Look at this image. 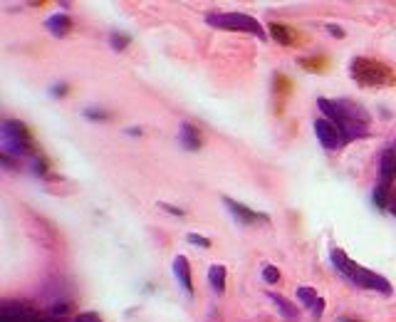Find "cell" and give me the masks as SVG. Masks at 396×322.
I'll list each match as a JSON object with an SVG mask.
<instances>
[{
  "mask_svg": "<svg viewBox=\"0 0 396 322\" xmlns=\"http://www.w3.org/2000/svg\"><path fill=\"white\" fill-rule=\"evenodd\" d=\"M314 137L319 139V144H322L327 151H337L347 144V139H344V134L339 131V126L332 124V122L325 120V117L314 122Z\"/></svg>",
  "mask_w": 396,
  "mask_h": 322,
  "instance_id": "cell-6",
  "label": "cell"
},
{
  "mask_svg": "<svg viewBox=\"0 0 396 322\" xmlns=\"http://www.w3.org/2000/svg\"><path fill=\"white\" fill-rule=\"evenodd\" d=\"M129 42L131 37L126 35V32H112V35H109V45H112L114 50H124Z\"/></svg>",
  "mask_w": 396,
  "mask_h": 322,
  "instance_id": "cell-16",
  "label": "cell"
},
{
  "mask_svg": "<svg viewBox=\"0 0 396 322\" xmlns=\"http://www.w3.org/2000/svg\"><path fill=\"white\" fill-rule=\"evenodd\" d=\"M173 275H176L178 285L186 290V295H194V281H191L189 258H186V256H176V258H173Z\"/></svg>",
  "mask_w": 396,
  "mask_h": 322,
  "instance_id": "cell-9",
  "label": "cell"
},
{
  "mask_svg": "<svg viewBox=\"0 0 396 322\" xmlns=\"http://www.w3.org/2000/svg\"><path fill=\"white\" fill-rule=\"evenodd\" d=\"M330 258H332V263H334V268H337L339 273H342L344 278L352 283V285L364 287V290H377V292H381V295H391V285H389V281H386L384 275L372 273V270L357 265V263L349 261L347 253L339 251V248H332Z\"/></svg>",
  "mask_w": 396,
  "mask_h": 322,
  "instance_id": "cell-2",
  "label": "cell"
},
{
  "mask_svg": "<svg viewBox=\"0 0 396 322\" xmlns=\"http://www.w3.org/2000/svg\"><path fill=\"white\" fill-rule=\"evenodd\" d=\"M317 107L322 109L325 120H330L332 124L339 126V131L344 134L347 142L367 137L372 117H369V112L361 104L349 100H325V97H319Z\"/></svg>",
  "mask_w": 396,
  "mask_h": 322,
  "instance_id": "cell-1",
  "label": "cell"
},
{
  "mask_svg": "<svg viewBox=\"0 0 396 322\" xmlns=\"http://www.w3.org/2000/svg\"><path fill=\"white\" fill-rule=\"evenodd\" d=\"M396 181V151L384 149L379 156V186L391 189V184Z\"/></svg>",
  "mask_w": 396,
  "mask_h": 322,
  "instance_id": "cell-8",
  "label": "cell"
},
{
  "mask_svg": "<svg viewBox=\"0 0 396 322\" xmlns=\"http://www.w3.org/2000/svg\"><path fill=\"white\" fill-rule=\"evenodd\" d=\"M297 300H300L302 305H308L310 307V312L312 315H322V310H325V300L319 298L317 295V290H312V287H297Z\"/></svg>",
  "mask_w": 396,
  "mask_h": 322,
  "instance_id": "cell-10",
  "label": "cell"
},
{
  "mask_svg": "<svg viewBox=\"0 0 396 322\" xmlns=\"http://www.w3.org/2000/svg\"><path fill=\"white\" fill-rule=\"evenodd\" d=\"M270 35L272 40H278L280 45H292V32L287 25H280V23H272L270 25Z\"/></svg>",
  "mask_w": 396,
  "mask_h": 322,
  "instance_id": "cell-15",
  "label": "cell"
},
{
  "mask_svg": "<svg viewBox=\"0 0 396 322\" xmlns=\"http://www.w3.org/2000/svg\"><path fill=\"white\" fill-rule=\"evenodd\" d=\"M206 23L211 28H218V30L248 32V35L265 37V28L245 12H211V15H206Z\"/></svg>",
  "mask_w": 396,
  "mask_h": 322,
  "instance_id": "cell-4",
  "label": "cell"
},
{
  "mask_svg": "<svg viewBox=\"0 0 396 322\" xmlns=\"http://www.w3.org/2000/svg\"><path fill=\"white\" fill-rule=\"evenodd\" d=\"M178 139H181V144H184L189 151L201 149V134H198V129H196L191 122H184V124L178 126Z\"/></svg>",
  "mask_w": 396,
  "mask_h": 322,
  "instance_id": "cell-12",
  "label": "cell"
},
{
  "mask_svg": "<svg viewBox=\"0 0 396 322\" xmlns=\"http://www.w3.org/2000/svg\"><path fill=\"white\" fill-rule=\"evenodd\" d=\"M263 281L275 285V283L280 281V270L275 268V265H265V268H263Z\"/></svg>",
  "mask_w": 396,
  "mask_h": 322,
  "instance_id": "cell-17",
  "label": "cell"
},
{
  "mask_svg": "<svg viewBox=\"0 0 396 322\" xmlns=\"http://www.w3.org/2000/svg\"><path fill=\"white\" fill-rule=\"evenodd\" d=\"M72 322H104L97 312H82V315H77Z\"/></svg>",
  "mask_w": 396,
  "mask_h": 322,
  "instance_id": "cell-19",
  "label": "cell"
},
{
  "mask_svg": "<svg viewBox=\"0 0 396 322\" xmlns=\"http://www.w3.org/2000/svg\"><path fill=\"white\" fill-rule=\"evenodd\" d=\"M87 117H89V120H102V122H104V120H109V112H102V109H100V112H97V109H87Z\"/></svg>",
  "mask_w": 396,
  "mask_h": 322,
  "instance_id": "cell-20",
  "label": "cell"
},
{
  "mask_svg": "<svg viewBox=\"0 0 396 322\" xmlns=\"http://www.w3.org/2000/svg\"><path fill=\"white\" fill-rule=\"evenodd\" d=\"M339 322H355V320H347V317H342V320H339Z\"/></svg>",
  "mask_w": 396,
  "mask_h": 322,
  "instance_id": "cell-24",
  "label": "cell"
},
{
  "mask_svg": "<svg viewBox=\"0 0 396 322\" xmlns=\"http://www.w3.org/2000/svg\"><path fill=\"white\" fill-rule=\"evenodd\" d=\"M394 151H396V142H394Z\"/></svg>",
  "mask_w": 396,
  "mask_h": 322,
  "instance_id": "cell-25",
  "label": "cell"
},
{
  "mask_svg": "<svg viewBox=\"0 0 396 322\" xmlns=\"http://www.w3.org/2000/svg\"><path fill=\"white\" fill-rule=\"evenodd\" d=\"M45 28L50 30V35L65 37L67 32L72 30V20H70V15H65V12H55V15H50V18L45 20Z\"/></svg>",
  "mask_w": 396,
  "mask_h": 322,
  "instance_id": "cell-11",
  "label": "cell"
},
{
  "mask_svg": "<svg viewBox=\"0 0 396 322\" xmlns=\"http://www.w3.org/2000/svg\"><path fill=\"white\" fill-rule=\"evenodd\" d=\"M186 240L194 245H198V248H211V240L206 238V236H198V233H189L186 236Z\"/></svg>",
  "mask_w": 396,
  "mask_h": 322,
  "instance_id": "cell-18",
  "label": "cell"
},
{
  "mask_svg": "<svg viewBox=\"0 0 396 322\" xmlns=\"http://www.w3.org/2000/svg\"><path fill=\"white\" fill-rule=\"evenodd\" d=\"M352 77L361 84V87H386L394 82V75L384 62L369 60V57H355L352 60Z\"/></svg>",
  "mask_w": 396,
  "mask_h": 322,
  "instance_id": "cell-3",
  "label": "cell"
},
{
  "mask_svg": "<svg viewBox=\"0 0 396 322\" xmlns=\"http://www.w3.org/2000/svg\"><path fill=\"white\" fill-rule=\"evenodd\" d=\"M270 300L275 305H278L280 315L285 317L287 322H297V317H300V312H297V305H292L287 298H283V295H278V292H270Z\"/></svg>",
  "mask_w": 396,
  "mask_h": 322,
  "instance_id": "cell-14",
  "label": "cell"
},
{
  "mask_svg": "<svg viewBox=\"0 0 396 322\" xmlns=\"http://www.w3.org/2000/svg\"><path fill=\"white\" fill-rule=\"evenodd\" d=\"M3 154L8 156H23L30 151V131L23 122L18 120H6L3 126Z\"/></svg>",
  "mask_w": 396,
  "mask_h": 322,
  "instance_id": "cell-5",
  "label": "cell"
},
{
  "mask_svg": "<svg viewBox=\"0 0 396 322\" xmlns=\"http://www.w3.org/2000/svg\"><path fill=\"white\" fill-rule=\"evenodd\" d=\"M330 32H332V35H337V37H342V35H344V32L339 30L337 25H330Z\"/></svg>",
  "mask_w": 396,
  "mask_h": 322,
  "instance_id": "cell-23",
  "label": "cell"
},
{
  "mask_svg": "<svg viewBox=\"0 0 396 322\" xmlns=\"http://www.w3.org/2000/svg\"><path fill=\"white\" fill-rule=\"evenodd\" d=\"M225 278H228V270H225V265H211V270H208V285H211L213 292H218V295H223L225 292Z\"/></svg>",
  "mask_w": 396,
  "mask_h": 322,
  "instance_id": "cell-13",
  "label": "cell"
},
{
  "mask_svg": "<svg viewBox=\"0 0 396 322\" xmlns=\"http://www.w3.org/2000/svg\"><path fill=\"white\" fill-rule=\"evenodd\" d=\"M55 87H57V90H53V95H65L67 92V84H55Z\"/></svg>",
  "mask_w": 396,
  "mask_h": 322,
  "instance_id": "cell-22",
  "label": "cell"
},
{
  "mask_svg": "<svg viewBox=\"0 0 396 322\" xmlns=\"http://www.w3.org/2000/svg\"><path fill=\"white\" fill-rule=\"evenodd\" d=\"M223 203L228 206V211L236 216L243 226H250V223H270V216L258 214V211H250L248 206H243V203L233 201V198H228V196H223Z\"/></svg>",
  "mask_w": 396,
  "mask_h": 322,
  "instance_id": "cell-7",
  "label": "cell"
},
{
  "mask_svg": "<svg viewBox=\"0 0 396 322\" xmlns=\"http://www.w3.org/2000/svg\"><path fill=\"white\" fill-rule=\"evenodd\" d=\"M67 310H70V305H65V303H57L53 307V317H62V315H67Z\"/></svg>",
  "mask_w": 396,
  "mask_h": 322,
  "instance_id": "cell-21",
  "label": "cell"
}]
</instances>
